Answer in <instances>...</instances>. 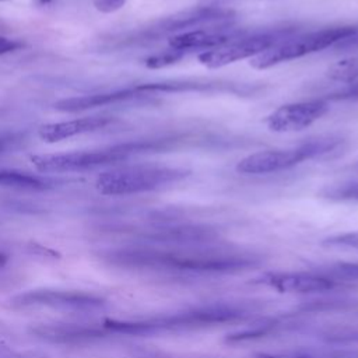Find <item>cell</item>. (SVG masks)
I'll use <instances>...</instances> for the list:
<instances>
[{
	"instance_id": "29",
	"label": "cell",
	"mask_w": 358,
	"mask_h": 358,
	"mask_svg": "<svg viewBox=\"0 0 358 358\" xmlns=\"http://www.w3.org/2000/svg\"><path fill=\"white\" fill-rule=\"evenodd\" d=\"M39 6H46V4H50L53 0H35Z\"/></svg>"
},
{
	"instance_id": "10",
	"label": "cell",
	"mask_w": 358,
	"mask_h": 358,
	"mask_svg": "<svg viewBox=\"0 0 358 358\" xmlns=\"http://www.w3.org/2000/svg\"><path fill=\"white\" fill-rule=\"evenodd\" d=\"M138 91L152 96L155 94H235L248 95L250 94V87L248 84H239L228 80L217 78H171L159 81H148L136 85Z\"/></svg>"
},
{
	"instance_id": "8",
	"label": "cell",
	"mask_w": 358,
	"mask_h": 358,
	"mask_svg": "<svg viewBox=\"0 0 358 358\" xmlns=\"http://www.w3.org/2000/svg\"><path fill=\"white\" fill-rule=\"evenodd\" d=\"M301 32L298 24H282L273 28L246 31L239 38L211 50L197 55V60L207 69H221L245 59H253L274 45Z\"/></svg>"
},
{
	"instance_id": "19",
	"label": "cell",
	"mask_w": 358,
	"mask_h": 358,
	"mask_svg": "<svg viewBox=\"0 0 358 358\" xmlns=\"http://www.w3.org/2000/svg\"><path fill=\"white\" fill-rule=\"evenodd\" d=\"M322 196L333 201H358V180H347L326 186Z\"/></svg>"
},
{
	"instance_id": "27",
	"label": "cell",
	"mask_w": 358,
	"mask_h": 358,
	"mask_svg": "<svg viewBox=\"0 0 358 358\" xmlns=\"http://www.w3.org/2000/svg\"><path fill=\"white\" fill-rule=\"evenodd\" d=\"M10 138L8 137H0V154H3L8 148Z\"/></svg>"
},
{
	"instance_id": "25",
	"label": "cell",
	"mask_w": 358,
	"mask_h": 358,
	"mask_svg": "<svg viewBox=\"0 0 358 358\" xmlns=\"http://www.w3.org/2000/svg\"><path fill=\"white\" fill-rule=\"evenodd\" d=\"M25 46V43L20 39H14V38H7L0 35V55H6L10 52H15L20 50Z\"/></svg>"
},
{
	"instance_id": "2",
	"label": "cell",
	"mask_w": 358,
	"mask_h": 358,
	"mask_svg": "<svg viewBox=\"0 0 358 358\" xmlns=\"http://www.w3.org/2000/svg\"><path fill=\"white\" fill-rule=\"evenodd\" d=\"M189 133H172L138 140H130L112 145H105L94 150L62 152V154H39L32 155L34 166L43 173H62V172H85L98 168L113 166L124 161L147 154L165 152L182 147L190 141Z\"/></svg>"
},
{
	"instance_id": "20",
	"label": "cell",
	"mask_w": 358,
	"mask_h": 358,
	"mask_svg": "<svg viewBox=\"0 0 358 358\" xmlns=\"http://www.w3.org/2000/svg\"><path fill=\"white\" fill-rule=\"evenodd\" d=\"M185 57H187L186 53L178 50V49H173V48H166L161 52H157L151 56H148L145 60H144V64L147 69H152V70H157V69H164V67H168V66H172V64H176L179 63L180 60H183Z\"/></svg>"
},
{
	"instance_id": "14",
	"label": "cell",
	"mask_w": 358,
	"mask_h": 358,
	"mask_svg": "<svg viewBox=\"0 0 358 358\" xmlns=\"http://www.w3.org/2000/svg\"><path fill=\"white\" fill-rule=\"evenodd\" d=\"M147 96H150V95L138 91L137 87L133 85V87H126V88L109 91V92H99V94H92V95H83V96L60 99L53 106L56 110L74 113V112L94 109L98 106H106V105H113V103H120V102H127V101L143 99Z\"/></svg>"
},
{
	"instance_id": "13",
	"label": "cell",
	"mask_w": 358,
	"mask_h": 358,
	"mask_svg": "<svg viewBox=\"0 0 358 358\" xmlns=\"http://www.w3.org/2000/svg\"><path fill=\"white\" fill-rule=\"evenodd\" d=\"M260 282L288 294L324 292L336 287V281L322 273H268L260 278Z\"/></svg>"
},
{
	"instance_id": "11",
	"label": "cell",
	"mask_w": 358,
	"mask_h": 358,
	"mask_svg": "<svg viewBox=\"0 0 358 358\" xmlns=\"http://www.w3.org/2000/svg\"><path fill=\"white\" fill-rule=\"evenodd\" d=\"M248 29L238 27L236 21L215 24V25H208V27H203V28H197V29H192V31H186L183 34L175 35L168 39V46L178 49L189 56L190 53H196V52L201 53L206 50L220 48L239 38Z\"/></svg>"
},
{
	"instance_id": "6",
	"label": "cell",
	"mask_w": 358,
	"mask_h": 358,
	"mask_svg": "<svg viewBox=\"0 0 358 358\" xmlns=\"http://www.w3.org/2000/svg\"><path fill=\"white\" fill-rule=\"evenodd\" d=\"M236 21V13L227 7L218 6H197L180 10L175 14L161 17L136 31L129 32L119 39L117 46H136L159 41L162 38H172L186 31Z\"/></svg>"
},
{
	"instance_id": "5",
	"label": "cell",
	"mask_w": 358,
	"mask_h": 358,
	"mask_svg": "<svg viewBox=\"0 0 358 358\" xmlns=\"http://www.w3.org/2000/svg\"><path fill=\"white\" fill-rule=\"evenodd\" d=\"M341 144V137L329 134L308 138L292 147L256 151L239 159L235 165V171L242 175L256 176L278 173L303 162L323 158L334 152Z\"/></svg>"
},
{
	"instance_id": "23",
	"label": "cell",
	"mask_w": 358,
	"mask_h": 358,
	"mask_svg": "<svg viewBox=\"0 0 358 358\" xmlns=\"http://www.w3.org/2000/svg\"><path fill=\"white\" fill-rule=\"evenodd\" d=\"M326 101H351L358 99V81L345 85L344 88L329 94V96H323Z\"/></svg>"
},
{
	"instance_id": "21",
	"label": "cell",
	"mask_w": 358,
	"mask_h": 358,
	"mask_svg": "<svg viewBox=\"0 0 358 358\" xmlns=\"http://www.w3.org/2000/svg\"><path fill=\"white\" fill-rule=\"evenodd\" d=\"M323 275L337 281V280H358V262H344L331 266L327 271H322Z\"/></svg>"
},
{
	"instance_id": "18",
	"label": "cell",
	"mask_w": 358,
	"mask_h": 358,
	"mask_svg": "<svg viewBox=\"0 0 358 358\" xmlns=\"http://www.w3.org/2000/svg\"><path fill=\"white\" fill-rule=\"evenodd\" d=\"M324 76L327 80L344 85L358 81V56H347L331 63Z\"/></svg>"
},
{
	"instance_id": "28",
	"label": "cell",
	"mask_w": 358,
	"mask_h": 358,
	"mask_svg": "<svg viewBox=\"0 0 358 358\" xmlns=\"http://www.w3.org/2000/svg\"><path fill=\"white\" fill-rule=\"evenodd\" d=\"M6 263H7V256H6V255H3V253H0V268H1V267H4V266H6Z\"/></svg>"
},
{
	"instance_id": "16",
	"label": "cell",
	"mask_w": 358,
	"mask_h": 358,
	"mask_svg": "<svg viewBox=\"0 0 358 358\" xmlns=\"http://www.w3.org/2000/svg\"><path fill=\"white\" fill-rule=\"evenodd\" d=\"M32 333L53 343H80L109 334L103 327L101 330L80 324H41L34 327Z\"/></svg>"
},
{
	"instance_id": "24",
	"label": "cell",
	"mask_w": 358,
	"mask_h": 358,
	"mask_svg": "<svg viewBox=\"0 0 358 358\" xmlns=\"http://www.w3.org/2000/svg\"><path fill=\"white\" fill-rule=\"evenodd\" d=\"M126 1L127 0H94V6L98 11L109 14L120 10L126 4Z\"/></svg>"
},
{
	"instance_id": "4",
	"label": "cell",
	"mask_w": 358,
	"mask_h": 358,
	"mask_svg": "<svg viewBox=\"0 0 358 358\" xmlns=\"http://www.w3.org/2000/svg\"><path fill=\"white\" fill-rule=\"evenodd\" d=\"M192 171L183 166L137 164L101 172L95 187L105 196H130L159 190L187 179Z\"/></svg>"
},
{
	"instance_id": "3",
	"label": "cell",
	"mask_w": 358,
	"mask_h": 358,
	"mask_svg": "<svg viewBox=\"0 0 358 358\" xmlns=\"http://www.w3.org/2000/svg\"><path fill=\"white\" fill-rule=\"evenodd\" d=\"M246 312L242 308L227 303H211L185 309L180 312L157 316L145 320H116L106 319L102 327L108 333L126 336H152L166 331H183L193 329H204L222 323L243 319Z\"/></svg>"
},
{
	"instance_id": "26",
	"label": "cell",
	"mask_w": 358,
	"mask_h": 358,
	"mask_svg": "<svg viewBox=\"0 0 358 358\" xmlns=\"http://www.w3.org/2000/svg\"><path fill=\"white\" fill-rule=\"evenodd\" d=\"M253 358H312L306 354H256L253 355Z\"/></svg>"
},
{
	"instance_id": "7",
	"label": "cell",
	"mask_w": 358,
	"mask_h": 358,
	"mask_svg": "<svg viewBox=\"0 0 358 358\" xmlns=\"http://www.w3.org/2000/svg\"><path fill=\"white\" fill-rule=\"evenodd\" d=\"M358 31L357 25H336L309 32H298L294 36L274 45L262 55L250 59V67L256 70H267L282 63H288L327 48L340 45L354 36Z\"/></svg>"
},
{
	"instance_id": "12",
	"label": "cell",
	"mask_w": 358,
	"mask_h": 358,
	"mask_svg": "<svg viewBox=\"0 0 358 358\" xmlns=\"http://www.w3.org/2000/svg\"><path fill=\"white\" fill-rule=\"evenodd\" d=\"M14 308H32L48 306L57 309L71 310H94L103 306V299L99 296L78 292V291H60V289H32L18 294L11 299Z\"/></svg>"
},
{
	"instance_id": "22",
	"label": "cell",
	"mask_w": 358,
	"mask_h": 358,
	"mask_svg": "<svg viewBox=\"0 0 358 358\" xmlns=\"http://www.w3.org/2000/svg\"><path fill=\"white\" fill-rule=\"evenodd\" d=\"M322 245L331 248H345V249H357L358 250V231L343 232L327 236L322 241Z\"/></svg>"
},
{
	"instance_id": "9",
	"label": "cell",
	"mask_w": 358,
	"mask_h": 358,
	"mask_svg": "<svg viewBox=\"0 0 358 358\" xmlns=\"http://www.w3.org/2000/svg\"><path fill=\"white\" fill-rule=\"evenodd\" d=\"M330 110L324 98H313L299 102H289L271 110L266 119V127L273 133H296L310 127Z\"/></svg>"
},
{
	"instance_id": "1",
	"label": "cell",
	"mask_w": 358,
	"mask_h": 358,
	"mask_svg": "<svg viewBox=\"0 0 358 358\" xmlns=\"http://www.w3.org/2000/svg\"><path fill=\"white\" fill-rule=\"evenodd\" d=\"M112 264L126 268L185 274H227L248 270L259 263L250 253L225 249L124 248L108 252Z\"/></svg>"
},
{
	"instance_id": "15",
	"label": "cell",
	"mask_w": 358,
	"mask_h": 358,
	"mask_svg": "<svg viewBox=\"0 0 358 358\" xmlns=\"http://www.w3.org/2000/svg\"><path fill=\"white\" fill-rule=\"evenodd\" d=\"M110 122H113V119L109 116H84L73 120L45 123L39 127L38 136L45 143H59L74 136L103 129Z\"/></svg>"
},
{
	"instance_id": "17",
	"label": "cell",
	"mask_w": 358,
	"mask_h": 358,
	"mask_svg": "<svg viewBox=\"0 0 358 358\" xmlns=\"http://www.w3.org/2000/svg\"><path fill=\"white\" fill-rule=\"evenodd\" d=\"M49 178L38 176L18 169H0V186L24 189V190H46L53 186Z\"/></svg>"
}]
</instances>
